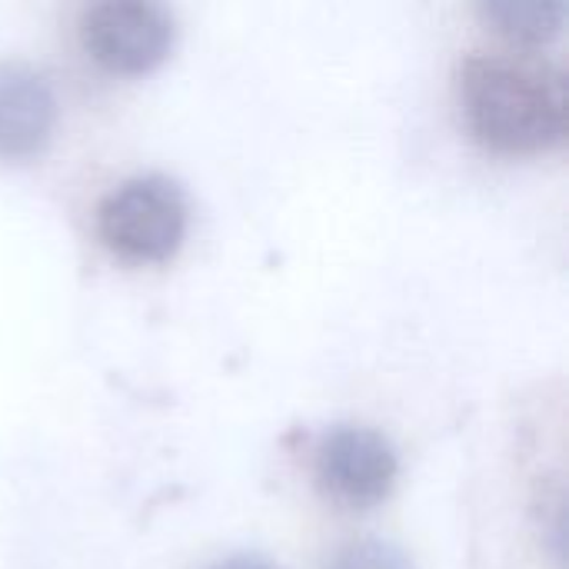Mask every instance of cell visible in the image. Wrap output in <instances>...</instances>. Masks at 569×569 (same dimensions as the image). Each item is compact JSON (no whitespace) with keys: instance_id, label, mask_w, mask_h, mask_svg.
<instances>
[{"instance_id":"6da1fadb","label":"cell","mask_w":569,"mask_h":569,"mask_svg":"<svg viewBox=\"0 0 569 569\" xmlns=\"http://www.w3.org/2000/svg\"><path fill=\"white\" fill-rule=\"evenodd\" d=\"M460 107L470 133L497 153H540L567 137V77L533 53L467 57Z\"/></svg>"},{"instance_id":"7a4b0ae2","label":"cell","mask_w":569,"mask_h":569,"mask_svg":"<svg viewBox=\"0 0 569 569\" xmlns=\"http://www.w3.org/2000/svg\"><path fill=\"white\" fill-rule=\"evenodd\" d=\"M97 233L110 253L130 263H160L187 233V197L160 173L117 183L97 207Z\"/></svg>"},{"instance_id":"3957f363","label":"cell","mask_w":569,"mask_h":569,"mask_svg":"<svg viewBox=\"0 0 569 569\" xmlns=\"http://www.w3.org/2000/svg\"><path fill=\"white\" fill-rule=\"evenodd\" d=\"M173 37V13L153 0H100L80 17L83 50L113 73L153 70L167 60Z\"/></svg>"},{"instance_id":"277c9868","label":"cell","mask_w":569,"mask_h":569,"mask_svg":"<svg viewBox=\"0 0 569 569\" xmlns=\"http://www.w3.org/2000/svg\"><path fill=\"white\" fill-rule=\"evenodd\" d=\"M313 473L327 500L347 510H370L390 497L400 460L380 430L363 423H340L320 440Z\"/></svg>"},{"instance_id":"5b68a950","label":"cell","mask_w":569,"mask_h":569,"mask_svg":"<svg viewBox=\"0 0 569 569\" xmlns=\"http://www.w3.org/2000/svg\"><path fill=\"white\" fill-rule=\"evenodd\" d=\"M57 127L50 80L20 60H0V160L23 163L43 153Z\"/></svg>"},{"instance_id":"8992f818","label":"cell","mask_w":569,"mask_h":569,"mask_svg":"<svg viewBox=\"0 0 569 569\" xmlns=\"http://www.w3.org/2000/svg\"><path fill=\"white\" fill-rule=\"evenodd\" d=\"M477 13L503 37L537 47L560 33L567 7L560 0H483Z\"/></svg>"},{"instance_id":"52a82bcc","label":"cell","mask_w":569,"mask_h":569,"mask_svg":"<svg viewBox=\"0 0 569 569\" xmlns=\"http://www.w3.org/2000/svg\"><path fill=\"white\" fill-rule=\"evenodd\" d=\"M327 569H413V563L387 540H353L333 553Z\"/></svg>"},{"instance_id":"ba28073f","label":"cell","mask_w":569,"mask_h":569,"mask_svg":"<svg viewBox=\"0 0 569 569\" xmlns=\"http://www.w3.org/2000/svg\"><path fill=\"white\" fill-rule=\"evenodd\" d=\"M207 569H277L267 557H260V553H230V557H223V560H217V563H210Z\"/></svg>"}]
</instances>
